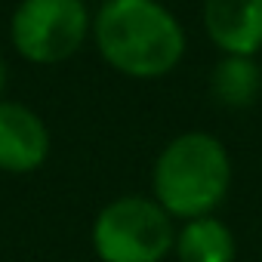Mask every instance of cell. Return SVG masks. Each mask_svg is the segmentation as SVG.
<instances>
[{
	"instance_id": "6da1fadb",
	"label": "cell",
	"mask_w": 262,
	"mask_h": 262,
	"mask_svg": "<svg viewBox=\"0 0 262 262\" xmlns=\"http://www.w3.org/2000/svg\"><path fill=\"white\" fill-rule=\"evenodd\" d=\"M99 56L120 74L155 80L185 56V31L161 0H105L93 16Z\"/></svg>"
},
{
	"instance_id": "7a4b0ae2",
	"label": "cell",
	"mask_w": 262,
	"mask_h": 262,
	"mask_svg": "<svg viewBox=\"0 0 262 262\" xmlns=\"http://www.w3.org/2000/svg\"><path fill=\"white\" fill-rule=\"evenodd\" d=\"M231 188V158L225 145L204 129L170 139L151 170L155 201L173 219H201L225 201Z\"/></svg>"
},
{
	"instance_id": "3957f363",
	"label": "cell",
	"mask_w": 262,
	"mask_h": 262,
	"mask_svg": "<svg viewBox=\"0 0 262 262\" xmlns=\"http://www.w3.org/2000/svg\"><path fill=\"white\" fill-rule=\"evenodd\" d=\"M102 262H164L173 253V216L145 194H123L108 201L90 231Z\"/></svg>"
},
{
	"instance_id": "277c9868",
	"label": "cell",
	"mask_w": 262,
	"mask_h": 262,
	"mask_svg": "<svg viewBox=\"0 0 262 262\" xmlns=\"http://www.w3.org/2000/svg\"><path fill=\"white\" fill-rule=\"evenodd\" d=\"M93 22L83 0H19L10 19V40L31 65H59L90 37Z\"/></svg>"
},
{
	"instance_id": "5b68a950",
	"label": "cell",
	"mask_w": 262,
	"mask_h": 262,
	"mask_svg": "<svg viewBox=\"0 0 262 262\" xmlns=\"http://www.w3.org/2000/svg\"><path fill=\"white\" fill-rule=\"evenodd\" d=\"M50 129L22 102H0V170L25 176L47 164Z\"/></svg>"
},
{
	"instance_id": "8992f818",
	"label": "cell",
	"mask_w": 262,
	"mask_h": 262,
	"mask_svg": "<svg viewBox=\"0 0 262 262\" xmlns=\"http://www.w3.org/2000/svg\"><path fill=\"white\" fill-rule=\"evenodd\" d=\"M204 31L225 56L262 50V0H204Z\"/></svg>"
},
{
	"instance_id": "52a82bcc",
	"label": "cell",
	"mask_w": 262,
	"mask_h": 262,
	"mask_svg": "<svg viewBox=\"0 0 262 262\" xmlns=\"http://www.w3.org/2000/svg\"><path fill=\"white\" fill-rule=\"evenodd\" d=\"M173 253L179 262H234L237 241L222 219L201 216V219H188L176 231Z\"/></svg>"
},
{
	"instance_id": "ba28073f",
	"label": "cell",
	"mask_w": 262,
	"mask_h": 262,
	"mask_svg": "<svg viewBox=\"0 0 262 262\" xmlns=\"http://www.w3.org/2000/svg\"><path fill=\"white\" fill-rule=\"evenodd\" d=\"M262 90V68L253 56H222L210 74V93L225 108H247Z\"/></svg>"
},
{
	"instance_id": "9c48e42d",
	"label": "cell",
	"mask_w": 262,
	"mask_h": 262,
	"mask_svg": "<svg viewBox=\"0 0 262 262\" xmlns=\"http://www.w3.org/2000/svg\"><path fill=\"white\" fill-rule=\"evenodd\" d=\"M7 86V65H4V56H0V93Z\"/></svg>"
}]
</instances>
